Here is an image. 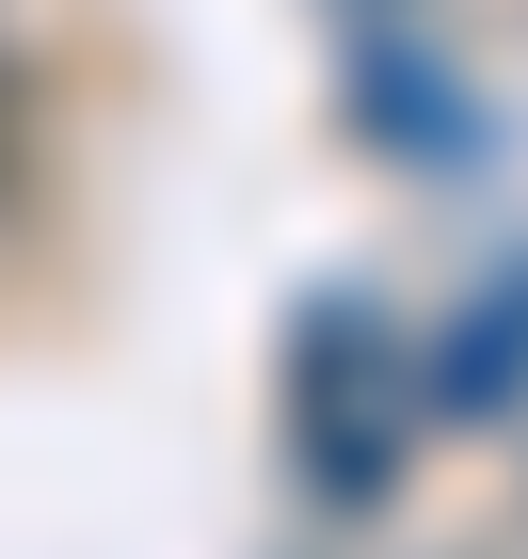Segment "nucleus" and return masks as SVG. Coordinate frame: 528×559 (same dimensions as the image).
I'll return each mask as SVG.
<instances>
[{
    "mask_svg": "<svg viewBox=\"0 0 528 559\" xmlns=\"http://www.w3.org/2000/svg\"><path fill=\"white\" fill-rule=\"evenodd\" d=\"M465 320H481V336H465V352H433V400H448V416H496V400L528 384V272H513L496 304H465Z\"/></svg>",
    "mask_w": 528,
    "mask_h": 559,
    "instance_id": "obj_1",
    "label": "nucleus"
}]
</instances>
